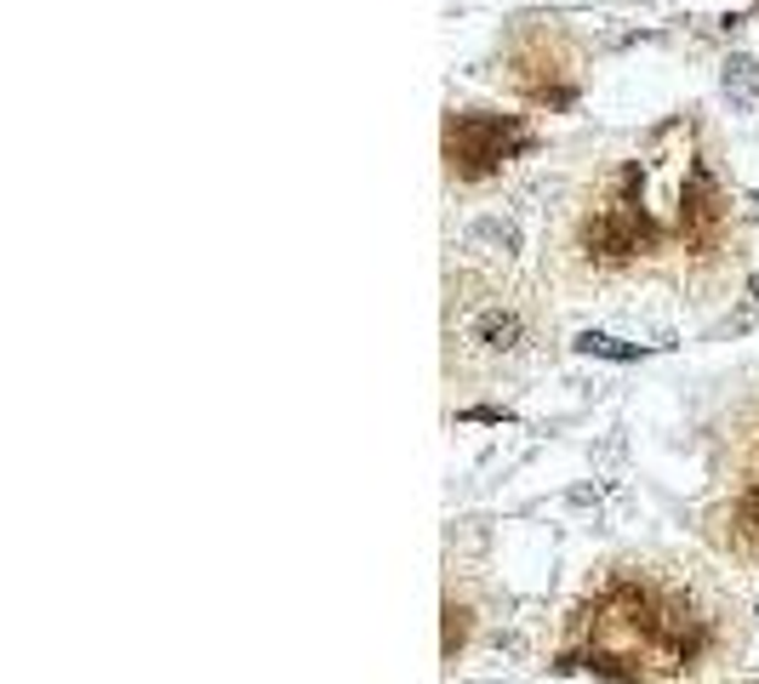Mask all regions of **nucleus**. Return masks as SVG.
<instances>
[{
    "instance_id": "nucleus-1",
    "label": "nucleus",
    "mask_w": 759,
    "mask_h": 684,
    "mask_svg": "<svg viewBox=\"0 0 759 684\" xmlns=\"http://www.w3.org/2000/svg\"><path fill=\"white\" fill-rule=\"evenodd\" d=\"M514 149H525V131L509 115H451L446 126V160L457 178H485Z\"/></svg>"
},
{
    "instance_id": "nucleus-2",
    "label": "nucleus",
    "mask_w": 759,
    "mask_h": 684,
    "mask_svg": "<svg viewBox=\"0 0 759 684\" xmlns=\"http://www.w3.org/2000/svg\"><path fill=\"white\" fill-rule=\"evenodd\" d=\"M582 246L622 263V257H634V252L651 246V217L640 212L634 200H611V205H600V212L582 223Z\"/></svg>"
},
{
    "instance_id": "nucleus-3",
    "label": "nucleus",
    "mask_w": 759,
    "mask_h": 684,
    "mask_svg": "<svg viewBox=\"0 0 759 684\" xmlns=\"http://www.w3.org/2000/svg\"><path fill=\"white\" fill-rule=\"evenodd\" d=\"M680 223L691 239H708L719 228V189L708 178V165H691V183H685V200H680Z\"/></svg>"
},
{
    "instance_id": "nucleus-4",
    "label": "nucleus",
    "mask_w": 759,
    "mask_h": 684,
    "mask_svg": "<svg viewBox=\"0 0 759 684\" xmlns=\"http://www.w3.org/2000/svg\"><path fill=\"white\" fill-rule=\"evenodd\" d=\"M469 342H480V349H491V354H514L525 342V320L514 314V308H480V314L469 320Z\"/></svg>"
},
{
    "instance_id": "nucleus-5",
    "label": "nucleus",
    "mask_w": 759,
    "mask_h": 684,
    "mask_svg": "<svg viewBox=\"0 0 759 684\" xmlns=\"http://www.w3.org/2000/svg\"><path fill=\"white\" fill-rule=\"evenodd\" d=\"M719 92H725L731 109H753V103H759V63L731 52V57H725V75H719Z\"/></svg>"
},
{
    "instance_id": "nucleus-6",
    "label": "nucleus",
    "mask_w": 759,
    "mask_h": 684,
    "mask_svg": "<svg viewBox=\"0 0 759 684\" xmlns=\"http://www.w3.org/2000/svg\"><path fill=\"white\" fill-rule=\"evenodd\" d=\"M577 354H588V360H617V365H634V360H645V349L640 342H622V336H606V331H577V342H571Z\"/></svg>"
},
{
    "instance_id": "nucleus-7",
    "label": "nucleus",
    "mask_w": 759,
    "mask_h": 684,
    "mask_svg": "<svg viewBox=\"0 0 759 684\" xmlns=\"http://www.w3.org/2000/svg\"><path fill=\"white\" fill-rule=\"evenodd\" d=\"M731 547L742 559H759V491L737 496V507H731Z\"/></svg>"
},
{
    "instance_id": "nucleus-8",
    "label": "nucleus",
    "mask_w": 759,
    "mask_h": 684,
    "mask_svg": "<svg viewBox=\"0 0 759 684\" xmlns=\"http://www.w3.org/2000/svg\"><path fill=\"white\" fill-rule=\"evenodd\" d=\"M474 239H491V246H498L503 257H509V252H520V228H514V223H503V217L474 223Z\"/></svg>"
},
{
    "instance_id": "nucleus-9",
    "label": "nucleus",
    "mask_w": 759,
    "mask_h": 684,
    "mask_svg": "<svg viewBox=\"0 0 759 684\" xmlns=\"http://www.w3.org/2000/svg\"><path fill=\"white\" fill-rule=\"evenodd\" d=\"M469 610H457V605H446V656L457 662V644H463V633H469V622H463Z\"/></svg>"
},
{
    "instance_id": "nucleus-10",
    "label": "nucleus",
    "mask_w": 759,
    "mask_h": 684,
    "mask_svg": "<svg viewBox=\"0 0 759 684\" xmlns=\"http://www.w3.org/2000/svg\"><path fill=\"white\" fill-rule=\"evenodd\" d=\"M748 297H753V302H759V274H753V280H748Z\"/></svg>"
}]
</instances>
